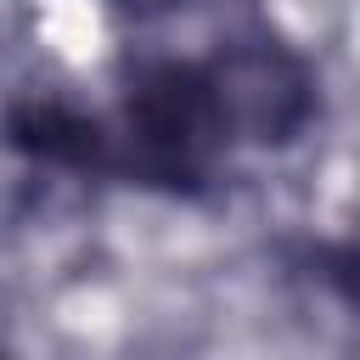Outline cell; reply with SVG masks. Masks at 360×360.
<instances>
[{
  "label": "cell",
  "instance_id": "5b68a950",
  "mask_svg": "<svg viewBox=\"0 0 360 360\" xmlns=\"http://www.w3.org/2000/svg\"><path fill=\"white\" fill-rule=\"evenodd\" d=\"M112 6H124V11H163V6H180V0H112Z\"/></svg>",
  "mask_w": 360,
  "mask_h": 360
},
{
  "label": "cell",
  "instance_id": "277c9868",
  "mask_svg": "<svg viewBox=\"0 0 360 360\" xmlns=\"http://www.w3.org/2000/svg\"><path fill=\"white\" fill-rule=\"evenodd\" d=\"M332 281H338V292H343V298H354V304H360V248H343V253L332 259Z\"/></svg>",
  "mask_w": 360,
  "mask_h": 360
},
{
  "label": "cell",
  "instance_id": "6da1fadb",
  "mask_svg": "<svg viewBox=\"0 0 360 360\" xmlns=\"http://www.w3.org/2000/svg\"><path fill=\"white\" fill-rule=\"evenodd\" d=\"M225 112L208 84V68H152L129 90L124 107V163L146 186H197L208 180L219 146H225Z\"/></svg>",
  "mask_w": 360,
  "mask_h": 360
},
{
  "label": "cell",
  "instance_id": "3957f363",
  "mask_svg": "<svg viewBox=\"0 0 360 360\" xmlns=\"http://www.w3.org/2000/svg\"><path fill=\"white\" fill-rule=\"evenodd\" d=\"M6 141L39 163H62V169H90L107 158V135L96 118H84L79 107L56 101V96H34L17 101L6 112Z\"/></svg>",
  "mask_w": 360,
  "mask_h": 360
},
{
  "label": "cell",
  "instance_id": "7a4b0ae2",
  "mask_svg": "<svg viewBox=\"0 0 360 360\" xmlns=\"http://www.w3.org/2000/svg\"><path fill=\"white\" fill-rule=\"evenodd\" d=\"M208 84L219 96L225 129L248 135V141H264V146L292 141L309 124V112H315V79H309V68L281 39H264V34L231 39L208 62Z\"/></svg>",
  "mask_w": 360,
  "mask_h": 360
}]
</instances>
